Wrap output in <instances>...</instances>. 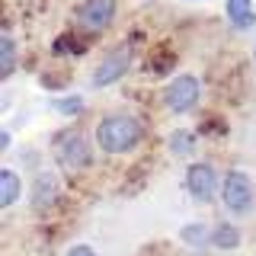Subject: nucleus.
I'll list each match as a JSON object with an SVG mask.
<instances>
[{
	"instance_id": "obj_1",
	"label": "nucleus",
	"mask_w": 256,
	"mask_h": 256,
	"mask_svg": "<svg viewBox=\"0 0 256 256\" xmlns=\"http://www.w3.org/2000/svg\"><path fill=\"white\" fill-rule=\"evenodd\" d=\"M144 138V128L134 116H125V112H116V116H106L96 122V148L102 154H132L134 148Z\"/></svg>"
},
{
	"instance_id": "obj_2",
	"label": "nucleus",
	"mask_w": 256,
	"mask_h": 256,
	"mask_svg": "<svg viewBox=\"0 0 256 256\" xmlns=\"http://www.w3.org/2000/svg\"><path fill=\"white\" fill-rule=\"evenodd\" d=\"M221 202H224V208H228L230 214H250L253 202H256L253 180L244 170H230L221 180Z\"/></svg>"
},
{
	"instance_id": "obj_3",
	"label": "nucleus",
	"mask_w": 256,
	"mask_h": 256,
	"mask_svg": "<svg viewBox=\"0 0 256 256\" xmlns=\"http://www.w3.org/2000/svg\"><path fill=\"white\" fill-rule=\"evenodd\" d=\"M134 64V45L132 42H122V45H116L112 52L102 58L100 64H96V70H93V86H109V84H116V80H122L128 74V68Z\"/></svg>"
},
{
	"instance_id": "obj_4",
	"label": "nucleus",
	"mask_w": 256,
	"mask_h": 256,
	"mask_svg": "<svg viewBox=\"0 0 256 256\" xmlns=\"http://www.w3.org/2000/svg\"><path fill=\"white\" fill-rule=\"evenodd\" d=\"M198 96H202V84L196 74H180L164 86V106L170 112H189L196 109Z\"/></svg>"
},
{
	"instance_id": "obj_5",
	"label": "nucleus",
	"mask_w": 256,
	"mask_h": 256,
	"mask_svg": "<svg viewBox=\"0 0 256 256\" xmlns=\"http://www.w3.org/2000/svg\"><path fill=\"white\" fill-rule=\"evenodd\" d=\"M54 150H58V160L68 170H86V166L93 164V150H90V144H86V138L80 132H61V138L54 141Z\"/></svg>"
},
{
	"instance_id": "obj_6",
	"label": "nucleus",
	"mask_w": 256,
	"mask_h": 256,
	"mask_svg": "<svg viewBox=\"0 0 256 256\" xmlns=\"http://www.w3.org/2000/svg\"><path fill=\"white\" fill-rule=\"evenodd\" d=\"M186 189H189V196L196 198V202H212V198L221 192L218 170H214L212 164H205V160L189 164V170H186Z\"/></svg>"
},
{
	"instance_id": "obj_7",
	"label": "nucleus",
	"mask_w": 256,
	"mask_h": 256,
	"mask_svg": "<svg viewBox=\"0 0 256 256\" xmlns=\"http://www.w3.org/2000/svg\"><path fill=\"white\" fill-rule=\"evenodd\" d=\"M116 13H118L116 0H86V4L77 10V22L86 32H102V29H109L112 22H116Z\"/></svg>"
},
{
	"instance_id": "obj_8",
	"label": "nucleus",
	"mask_w": 256,
	"mask_h": 256,
	"mask_svg": "<svg viewBox=\"0 0 256 256\" xmlns=\"http://www.w3.org/2000/svg\"><path fill=\"white\" fill-rule=\"evenodd\" d=\"M54 198H58V176L52 170H42L32 182V205L42 212V208H52Z\"/></svg>"
},
{
	"instance_id": "obj_9",
	"label": "nucleus",
	"mask_w": 256,
	"mask_h": 256,
	"mask_svg": "<svg viewBox=\"0 0 256 256\" xmlns=\"http://www.w3.org/2000/svg\"><path fill=\"white\" fill-rule=\"evenodd\" d=\"M228 22L234 29H253L256 26V10L250 0H228Z\"/></svg>"
},
{
	"instance_id": "obj_10",
	"label": "nucleus",
	"mask_w": 256,
	"mask_h": 256,
	"mask_svg": "<svg viewBox=\"0 0 256 256\" xmlns=\"http://www.w3.org/2000/svg\"><path fill=\"white\" fill-rule=\"evenodd\" d=\"M20 192H22L20 176H16L13 170H0V208H10V205H16Z\"/></svg>"
},
{
	"instance_id": "obj_11",
	"label": "nucleus",
	"mask_w": 256,
	"mask_h": 256,
	"mask_svg": "<svg viewBox=\"0 0 256 256\" xmlns=\"http://www.w3.org/2000/svg\"><path fill=\"white\" fill-rule=\"evenodd\" d=\"M212 246H218V250H237L240 246V228H234L230 221H221L212 230Z\"/></svg>"
},
{
	"instance_id": "obj_12",
	"label": "nucleus",
	"mask_w": 256,
	"mask_h": 256,
	"mask_svg": "<svg viewBox=\"0 0 256 256\" xmlns=\"http://www.w3.org/2000/svg\"><path fill=\"white\" fill-rule=\"evenodd\" d=\"M16 70V45H13V36H0V80H10Z\"/></svg>"
},
{
	"instance_id": "obj_13",
	"label": "nucleus",
	"mask_w": 256,
	"mask_h": 256,
	"mask_svg": "<svg viewBox=\"0 0 256 256\" xmlns=\"http://www.w3.org/2000/svg\"><path fill=\"white\" fill-rule=\"evenodd\" d=\"M180 237L186 240L189 246H205V244H212V230H208L205 224H186V228L180 230Z\"/></svg>"
},
{
	"instance_id": "obj_14",
	"label": "nucleus",
	"mask_w": 256,
	"mask_h": 256,
	"mask_svg": "<svg viewBox=\"0 0 256 256\" xmlns=\"http://www.w3.org/2000/svg\"><path fill=\"white\" fill-rule=\"evenodd\" d=\"M192 148H196V138H192L189 128L170 134V150H173V154H192Z\"/></svg>"
},
{
	"instance_id": "obj_15",
	"label": "nucleus",
	"mask_w": 256,
	"mask_h": 256,
	"mask_svg": "<svg viewBox=\"0 0 256 256\" xmlns=\"http://www.w3.org/2000/svg\"><path fill=\"white\" fill-rule=\"evenodd\" d=\"M54 109H58L61 116H77V112H84V100H80V96H68V100L54 102Z\"/></svg>"
},
{
	"instance_id": "obj_16",
	"label": "nucleus",
	"mask_w": 256,
	"mask_h": 256,
	"mask_svg": "<svg viewBox=\"0 0 256 256\" xmlns=\"http://www.w3.org/2000/svg\"><path fill=\"white\" fill-rule=\"evenodd\" d=\"M68 256H96V250H93V246H86V244H74L68 250Z\"/></svg>"
},
{
	"instance_id": "obj_17",
	"label": "nucleus",
	"mask_w": 256,
	"mask_h": 256,
	"mask_svg": "<svg viewBox=\"0 0 256 256\" xmlns=\"http://www.w3.org/2000/svg\"><path fill=\"white\" fill-rule=\"evenodd\" d=\"M253 68H256V45H253Z\"/></svg>"
},
{
	"instance_id": "obj_18",
	"label": "nucleus",
	"mask_w": 256,
	"mask_h": 256,
	"mask_svg": "<svg viewBox=\"0 0 256 256\" xmlns=\"http://www.w3.org/2000/svg\"><path fill=\"white\" fill-rule=\"evenodd\" d=\"M186 4H198V0H186Z\"/></svg>"
}]
</instances>
